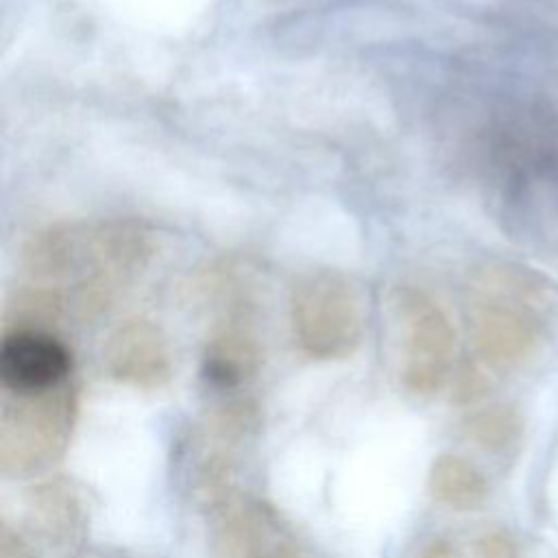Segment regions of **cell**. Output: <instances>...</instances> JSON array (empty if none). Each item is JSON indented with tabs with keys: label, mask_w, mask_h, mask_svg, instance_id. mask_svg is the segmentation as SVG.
Masks as SVG:
<instances>
[{
	"label": "cell",
	"mask_w": 558,
	"mask_h": 558,
	"mask_svg": "<svg viewBox=\"0 0 558 558\" xmlns=\"http://www.w3.org/2000/svg\"><path fill=\"white\" fill-rule=\"evenodd\" d=\"M153 233L135 220H81L41 229L24 251L28 290L63 312L107 310L148 266Z\"/></svg>",
	"instance_id": "6da1fadb"
},
{
	"label": "cell",
	"mask_w": 558,
	"mask_h": 558,
	"mask_svg": "<svg viewBox=\"0 0 558 558\" xmlns=\"http://www.w3.org/2000/svg\"><path fill=\"white\" fill-rule=\"evenodd\" d=\"M290 325L299 349L307 357L320 362L344 360L364 336L362 296L342 275L310 272L292 288Z\"/></svg>",
	"instance_id": "7a4b0ae2"
},
{
	"label": "cell",
	"mask_w": 558,
	"mask_h": 558,
	"mask_svg": "<svg viewBox=\"0 0 558 558\" xmlns=\"http://www.w3.org/2000/svg\"><path fill=\"white\" fill-rule=\"evenodd\" d=\"M76 416L70 384L44 395L4 392L0 412V469L17 477L54 462L68 447Z\"/></svg>",
	"instance_id": "3957f363"
},
{
	"label": "cell",
	"mask_w": 558,
	"mask_h": 558,
	"mask_svg": "<svg viewBox=\"0 0 558 558\" xmlns=\"http://www.w3.org/2000/svg\"><path fill=\"white\" fill-rule=\"evenodd\" d=\"M395 310L401 327V384L416 397H432L451 371L456 329L440 303L421 288H399Z\"/></svg>",
	"instance_id": "277c9868"
},
{
	"label": "cell",
	"mask_w": 558,
	"mask_h": 558,
	"mask_svg": "<svg viewBox=\"0 0 558 558\" xmlns=\"http://www.w3.org/2000/svg\"><path fill=\"white\" fill-rule=\"evenodd\" d=\"M508 272H488L471 305V329L477 355L495 368L523 364L536 347V323L519 283Z\"/></svg>",
	"instance_id": "5b68a950"
},
{
	"label": "cell",
	"mask_w": 558,
	"mask_h": 558,
	"mask_svg": "<svg viewBox=\"0 0 558 558\" xmlns=\"http://www.w3.org/2000/svg\"><path fill=\"white\" fill-rule=\"evenodd\" d=\"M255 427L257 408L251 401L220 405L198 425L192 438V475L198 493L214 506L233 497L235 462Z\"/></svg>",
	"instance_id": "8992f818"
},
{
	"label": "cell",
	"mask_w": 558,
	"mask_h": 558,
	"mask_svg": "<svg viewBox=\"0 0 558 558\" xmlns=\"http://www.w3.org/2000/svg\"><path fill=\"white\" fill-rule=\"evenodd\" d=\"M68 344L39 325L9 329L0 344V384L9 395H44L70 384Z\"/></svg>",
	"instance_id": "52a82bcc"
},
{
	"label": "cell",
	"mask_w": 558,
	"mask_h": 558,
	"mask_svg": "<svg viewBox=\"0 0 558 558\" xmlns=\"http://www.w3.org/2000/svg\"><path fill=\"white\" fill-rule=\"evenodd\" d=\"M105 366L118 384L153 390L172 379L174 353L166 333L153 320L131 318L109 336Z\"/></svg>",
	"instance_id": "ba28073f"
},
{
	"label": "cell",
	"mask_w": 558,
	"mask_h": 558,
	"mask_svg": "<svg viewBox=\"0 0 558 558\" xmlns=\"http://www.w3.org/2000/svg\"><path fill=\"white\" fill-rule=\"evenodd\" d=\"M262 366V344L244 310H231L211 331L201 360L205 381L216 390L246 384Z\"/></svg>",
	"instance_id": "9c48e42d"
},
{
	"label": "cell",
	"mask_w": 558,
	"mask_h": 558,
	"mask_svg": "<svg viewBox=\"0 0 558 558\" xmlns=\"http://www.w3.org/2000/svg\"><path fill=\"white\" fill-rule=\"evenodd\" d=\"M432 497L458 512L477 510L488 497V482L482 471L458 453H440L434 458L427 473Z\"/></svg>",
	"instance_id": "30bf717a"
},
{
	"label": "cell",
	"mask_w": 558,
	"mask_h": 558,
	"mask_svg": "<svg viewBox=\"0 0 558 558\" xmlns=\"http://www.w3.org/2000/svg\"><path fill=\"white\" fill-rule=\"evenodd\" d=\"M31 508L39 523L57 536H70L81 521V504L63 482H48L35 488Z\"/></svg>",
	"instance_id": "8fae6325"
},
{
	"label": "cell",
	"mask_w": 558,
	"mask_h": 558,
	"mask_svg": "<svg viewBox=\"0 0 558 558\" xmlns=\"http://www.w3.org/2000/svg\"><path fill=\"white\" fill-rule=\"evenodd\" d=\"M523 418L514 405H490L466 421V436L484 451L499 453L521 434Z\"/></svg>",
	"instance_id": "7c38bea8"
},
{
	"label": "cell",
	"mask_w": 558,
	"mask_h": 558,
	"mask_svg": "<svg viewBox=\"0 0 558 558\" xmlns=\"http://www.w3.org/2000/svg\"><path fill=\"white\" fill-rule=\"evenodd\" d=\"M488 379L484 377V373L475 366H464L458 371L456 379H453V388H451V397L456 403L464 405V403H473L482 397L488 395Z\"/></svg>",
	"instance_id": "4fadbf2b"
},
{
	"label": "cell",
	"mask_w": 558,
	"mask_h": 558,
	"mask_svg": "<svg viewBox=\"0 0 558 558\" xmlns=\"http://www.w3.org/2000/svg\"><path fill=\"white\" fill-rule=\"evenodd\" d=\"M477 558H519V545L501 530H490L477 538Z\"/></svg>",
	"instance_id": "5bb4252c"
},
{
	"label": "cell",
	"mask_w": 558,
	"mask_h": 558,
	"mask_svg": "<svg viewBox=\"0 0 558 558\" xmlns=\"http://www.w3.org/2000/svg\"><path fill=\"white\" fill-rule=\"evenodd\" d=\"M0 558H35L26 541L9 523L0 527Z\"/></svg>",
	"instance_id": "9a60e30c"
},
{
	"label": "cell",
	"mask_w": 558,
	"mask_h": 558,
	"mask_svg": "<svg viewBox=\"0 0 558 558\" xmlns=\"http://www.w3.org/2000/svg\"><path fill=\"white\" fill-rule=\"evenodd\" d=\"M416 558H458V556H456L453 545H451L447 538L436 536V538H429V541L421 547V551H418Z\"/></svg>",
	"instance_id": "2e32d148"
}]
</instances>
